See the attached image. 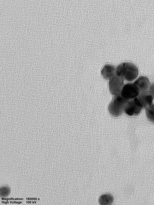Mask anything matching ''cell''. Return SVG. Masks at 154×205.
Here are the masks:
<instances>
[{
    "label": "cell",
    "mask_w": 154,
    "mask_h": 205,
    "mask_svg": "<svg viewBox=\"0 0 154 205\" xmlns=\"http://www.w3.org/2000/svg\"><path fill=\"white\" fill-rule=\"evenodd\" d=\"M138 75L136 66L132 63L124 62L119 65L116 68V75L124 80L131 81L134 80Z\"/></svg>",
    "instance_id": "6da1fadb"
},
{
    "label": "cell",
    "mask_w": 154,
    "mask_h": 205,
    "mask_svg": "<svg viewBox=\"0 0 154 205\" xmlns=\"http://www.w3.org/2000/svg\"><path fill=\"white\" fill-rule=\"evenodd\" d=\"M128 100L120 94L115 96L108 107L110 113L115 117L121 115L124 112L125 104Z\"/></svg>",
    "instance_id": "7a4b0ae2"
},
{
    "label": "cell",
    "mask_w": 154,
    "mask_h": 205,
    "mask_svg": "<svg viewBox=\"0 0 154 205\" xmlns=\"http://www.w3.org/2000/svg\"><path fill=\"white\" fill-rule=\"evenodd\" d=\"M143 108L137 97L128 100L126 103L124 112L129 116L138 115Z\"/></svg>",
    "instance_id": "3957f363"
},
{
    "label": "cell",
    "mask_w": 154,
    "mask_h": 205,
    "mask_svg": "<svg viewBox=\"0 0 154 205\" xmlns=\"http://www.w3.org/2000/svg\"><path fill=\"white\" fill-rule=\"evenodd\" d=\"M140 94V90L137 87L134 83H131L124 85L120 92V95L128 100L136 97Z\"/></svg>",
    "instance_id": "277c9868"
},
{
    "label": "cell",
    "mask_w": 154,
    "mask_h": 205,
    "mask_svg": "<svg viewBox=\"0 0 154 205\" xmlns=\"http://www.w3.org/2000/svg\"><path fill=\"white\" fill-rule=\"evenodd\" d=\"M124 84V80L116 75L111 78L109 86L111 93L115 96L120 94Z\"/></svg>",
    "instance_id": "5b68a950"
},
{
    "label": "cell",
    "mask_w": 154,
    "mask_h": 205,
    "mask_svg": "<svg viewBox=\"0 0 154 205\" xmlns=\"http://www.w3.org/2000/svg\"><path fill=\"white\" fill-rule=\"evenodd\" d=\"M134 83L138 88L140 94L147 92L150 85L149 79L144 76L139 77Z\"/></svg>",
    "instance_id": "8992f818"
},
{
    "label": "cell",
    "mask_w": 154,
    "mask_h": 205,
    "mask_svg": "<svg viewBox=\"0 0 154 205\" xmlns=\"http://www.w3.org/2000/svg\"><path fill=\"white\" fill-rule=\"evenodd\" d=\"M137 98L146 109L152 105L153 98L147 92L140 94Z\"/></svg>",
    "instance_id": "52a82bcc"
},
{
    "label": "cell",
    "mask_w": 154,
    "mask_h": 205,
    "mask_svg": "<svg viewBox=\"0 0 154 205\" xmlns=\"http://www.w3.org/2000/svg\"><path fill=\"white\" fill-rule=\"evenodd\" d=\"M103 77L106 79H110L116 75V68L109 64L105 65L101 71Z\"/></svg>",
    "instance_id": "ba28073f"
},
{
    "label": "cell",
    "mask_w": 154,
    "mask_h": 205,
    "mask_svg": "<svg viewBox=\"0 0 154 205\" xmlns=\"http://www.w3.org/2000/svg\"><path fill=\"white\" fill-rule=\"evenodd\" d=\"M99 203L101 205H108L112 204L114 200L112 196L109 194H104L100 197Z\"/></svg>",
    "instance_id": "9c48e42d"
},
{
    "label": "cell",
    "mask_w": 154,
    "mask_h": 205,
    "mask_svg": "<svg viewBox=\"0 0 154 205\" xmlns=\"http://www.w3.org/2000/svg\"><path fill=\"white\" fill-rule=\"evenodd\" d=\"M146 109L147 118L151 122L154 123V104L152 105Z\"/></svg>",
    "instance_id": "30bf717a"
},
{
    "label": "cell",
    "mask_w": 154,
    "mask_h": 205,
    "mask_svg": "<svg viewBox=\"0 0 154 205\" xmlns=\"http://www.w3.org/2000/svg\"><path fill=\"white\" fill-rule=\"evenodd\" d=\"M147 93L151 95L154 99V82L150 85Z\"/></svg>",
    "instance_id": "8fae6325"
}]
</instances>
